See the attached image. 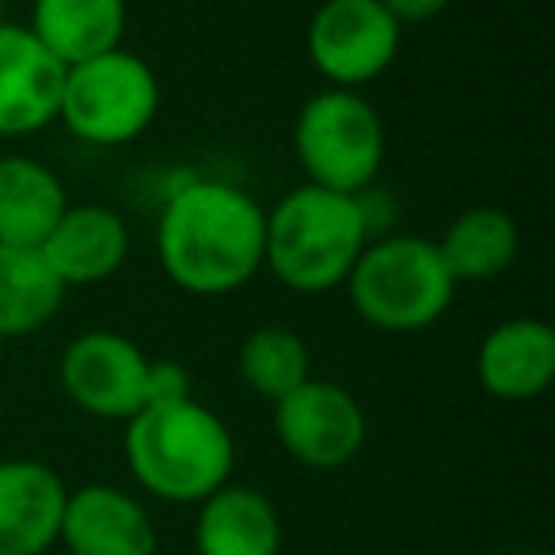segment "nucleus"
<instances>
[{"mask_svg":"<svg viewBox=\"0 0 555 555\" xmlns=\"http://www.w3.org/2000/svg\"><path fill=\"white\" fill-rule=\"evenodd\" d=\"M479 388L494 400H537L555 380V332L540 317H514L494 324L476 350Z\"/></svg>","mask_w":555,"mask_h":555,"instance_id":"obj_12","label":"nucleus"},{"mask_svg":"<svg viewBox=\"0 0 555 555\" xmlns=\"http://www.w3.org/2000/svg\"><path fill=\"white\" fill-rule=\"evenodd\" d=\"M156 115H160V77L133 50L118 47L65 69L57 122L85 145H130L156 122Z\"/></svg>","mask_w":555,"mask_h":555,"instance_id":"obj_5","label":"nucleus"},{"mask_svg":"<svg viewBox=\"0 0 555 555\" xmlns=\"http://www.w3.org/2000/svg\"><path fill=\"white\" fill-rule=\"evenodd\" d=\"M236 365L244 385L270 403H278L282 396H289L297 385H305L312 377L309 343L294 327H282V324H267L247 335L240 343Z\"/></svg>","mask_w":555,"mask_h":555,"instance_id":"obj_20","label":"nucleus"},{"mask_svg":"<svg viewBox=\"0 0 555 555\" xmlns=\"http://www.w3.org/2000/svg\"><path fill=\"white\" fill-rule=\"evenodd\" d=\"M126 464L164 502H202L221 491L236 464L229 426L194 396L149 403L126 423Z\"/></svg>","mask_w":555,"mask_h":555,"instance_id":"obj_3","label":"nucleus"},{"mask_svg":"<svg viewBox=\"0 0 555 555\" xmlns=\"http://www.w3.org/2000/svg\"><path fill=\"white\" fill-rule=\"evenodd\" d=\"M294 153L309 183L362 194L385 164V122L362 92L324 88L297 111Z\"/></svg>","mask_w":555,"mask_h":555,"instance_id":"obj_6","label":"nucleus"},{"mask_svg":"<svg viewBox=\"0 0 555 555\" xmlns=\"http://www.w3.org/2000/svg\"><path fill=\"white\" fill-rule=\"evenodd\" d=\"M373 240L358 194L301 183L267 209L262 267L294 294H332Z\"/></svg>","mask_w":555,"mask_h":555,"instance_id":"obj_2","label":"nucleus"},{"mask_svg":"<svg viewBox=\"0 0 555 555\" xmlns=\"http://www.w3.org/2000/svg\"><path fill=\"white\" fill-rule=\"evenodd\" d=\"M65 294L39 247L0 244V339H27L57 317Z\"/></svg>","mask_w":555,"mask_h":555,"instance_id":"obj_19","label":"nucleus"},{"mask_svg":"<svg viewBox=\"0 0 555 555\" xmlns=\"http://www.w3.org/2000/svg\"><path fill=\"white\" fill-rule=\"evenodd\" d=\"M62 392L77 403L85 415L130 423L149 403V358L138 343L126 335L95 327L65 347L62 365Z\"/></svg>","mask_w":555,"mask_h":555,"instance_id":"obj_9","label":"nucleus"},{"mask_svg":"<svg viewBox=\"0 0 555 555\" xmlns=\"http://www.w3.org/2000/svg\"><path fill=\"white\" fill-rule=\"evenodd\" d=\"M65 65L27 24H0V138H27L57 122Z\"/></svg>","mask_w":555,"mask_h":555,"instance_id":"obj_10","label":"nucleus"},{"mask_svg":"<svg viewBox=\"0 0 555 555\" xmlns=\"http://www.w3.org/2000/svg\"><path fill=\"white\" fill-rule=\"evenodd\" d=\"M0 24H4V0H0Z\"/></svg>","mask_w":555,"mask_h":555,"instance_id":"obj_23","label":"nucleus"},{"mask_svg":"<svg viewBox=\"0 0 555 555\" xmlns=\"http://www.w3.org/2000/svg\"><path fill=\"white\" fill-rule=\"evenodd\" d=\"M380 4H385V12L396 20V24L411 27V24H426V20L441 16L453 0H380Z\"/></svg>","mask_w":555,"mask_h":555,"instance_id":"obj_22","label":"nucleus"},{"mask_svg":"<svg viewBox=\"0 0 555 555\" xmlns=\"http://www.w3.org/2000/svg\"><path fill=\"white\" fill-rule=\"evenodd\" d=\"M126 24V0H35L27 27L69 69L122 47Z\"/></svg>","mask_w":555,"mask_h":555,"instance_id":"obj_16","label":"nucleus"},{"mask_svg":"<svg viewBox=\"0 0 555 555\" xmlns=\"http://www.w3.org/2000/svg\"><path fill=\"white\" fill-rule=\"evenodd\" d=\"M434 244H438L449 278L461 286V282H491V278L506 274L521 247V232L506 209L472 206L461 217H453V224Z\"/></svg>","mask_w":555,"mask_h":555,"instance_id":"obj_18","label":"nucleus"},{"mask_svg":"<svg viewBox=\"0 0 555 555\" xmlns=\"http://www.w3.org/2000/svg\"><path fill=\"white\" fill-rule=\"evenodd\" d=\"M69 206L65 183L35 156H0V244L39 247Z\"/></svg>","mask_w":555,"mask_h":555,"instance_id":"obj_17","label":"nucleus"},{"mask_svg":"<svg viewBox=\"0 0 555 555\" xmlns=\"http://www.w3.org/2000/svg\"><path fill=\"white\" fill-rule=\"evenodd\" d=\"M194 544L198 555H278L282 552V521L274 502L251 487L224 483L198 502Z\"/></svg>","mask_w":555,"mask_h":555,"instance_id":"obj_15","label":"nucleus"},{"mask_svg":"<svg viewBox=\"0 0 555 555\" xmlns=\"http://www.w3.org/2000/svg\"><path fill=\"white\" fill-rule=\"evenodd\" d=\"M42 259L50 262L62 286H100L115 278L130 259V229L122 214L100 202H80L65 206L50 236L39 244Z\"/></svg>","mask_w":555,"mask_h":555,"instance_id":"obj_11","label":"nucleus"},{"mask_svg":"<svg viewBox=\"0 0 555 555\" xmlns=\"http://www.w3.org/2000/svg\"><path fill=\"white\" fill-rule=\"evenodd\" d=\"M69 487L50 464L0 461V555H42L57 544Z\"/></svg>","mask_w":555,"mask_h":555,"instance_id":"obj_14","label":"nucleus"},{"mask_svg":"<svg viewBox=\"0 0 555 555\" xmlns=\"http://www.w3.org/2000/svg\"><path fill=\"white\" fill-rule=\"evenodd\" d=\"M343 286L358 317L388 335H411L438 324L456 294L438 244L415 232L373 236Z\"/></svg>","mask_w":555,"mask_h":555,"instance_id":"obj_4","label":"nucleus"},{"mask_svg":"<svg viewBox=\"0 0 555 555\" xmlns=\"http://www.w3.org/2000/svg\"><path fill=\"white\" fill-rule=\"evenodd\" d=\"M267 209L236 183L191 176L156 221V255L183 294H236L262 270Z\"/></svg>","mask_w":555,"mask_h":555,"instance_id":"obj_1","label":"nucleus"},{"mask_svg":"<svg viewBox=\"0 0 555 555\" xmlns=\"http://www.w3.org/2000/svg\"><path fill=\"white\" fill-rule=\"evenodd\" d=\"M274 434L305 468H347L365 446V411L343 385L309 377L274 403Z\"/></svg>","mask_w":555,"mask_h":555,"instance_id":"obj_8","label":"nucleus"},{"mask_svg":"<svg viewBox=\"0 0 555 555\" xmlns=\"http://www.w3.org/2000/svg\"><path fill=\"white\" fill-rule=\"evenodd\" d=\"M57 540L69 547V555H156L149 509L111 483L69 491Z\"/></svg>","mask_w":555,"mask_h":555,"instance_id":"obj_13","label":"nucleus"},{"mask_svg":"<svg viewBox=\"0 0 555 555\" xmlns=\"http://www.w3.org/2000/svg\"><path fill=\"white\" fill-rule=\"evenodd\" d=\"M403 27L385 12L380 0H320L309 20V62L327 88L373 85L400 57Z\"/></svg>","mask_w":555,"mask_h":555,"instance_id":"obj_7","label":"nucleus"},{"mask_svg":"<svg viewBox=\"0 0 555 555\" xmlns=\"http://www.w3.org/2000/svg\"><path fill=\"white\" fill-rule=\"evenodd\" d=\"M191 396V373L176 358H149V403H176ZM145 403V408H149Z\"/></svg>","mask_w":555,"mask_h":555,"instance_id":"obj_21","label":"nucleus"}]
</instances>
